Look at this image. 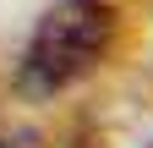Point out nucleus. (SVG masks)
I'll use <instances>...</instances> for the list:
<instances>
[{"mask_svg":"<svg viewBox=\"0 0 153 148\" xmlns=\"http://www.w3.org/2000/svg\"><path fill=\"white\" fill-rule=\"evenodd\" d=\"M115 44V11L104 0H55L38 16L33 39L16 61V93L22 99H55L76 88Z\"/></svg>","mask_w":153,"mask_h":148,"instance_id":"nucleus-1","label":"nucleus"}]
</instances>
